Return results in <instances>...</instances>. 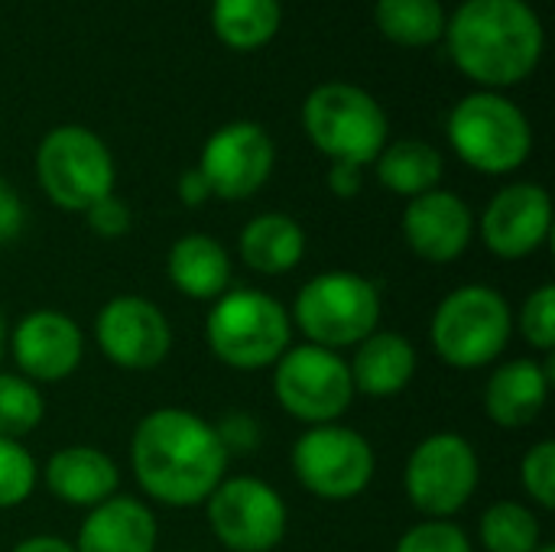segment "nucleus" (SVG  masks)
Returning <instances> with one entry per match:
<instances>
[{"label": "nucleus", "mask_w": 555, "mask_h": 552, "mask_svg": "<svg viewBox=\"0 0 555 552\" xmlns=\"http://www.w3.org/2000/svg\"><path fill=\"white\" fill-rule=\"evenodd\" d=\"M231 455L215 423L182 407L146 413L130 436V472L140 491L163 508H198L224 482Z\"/></svg>", "instance_id": "nucleus-1"}, {"label": "nucleus", "mask_w": 555, "mask_h": 552, "mask_svg": "<svg viewBox=\"0 0 555 552\" xmlns=\"http://www.w3.org/2000/svg\"><path fill=\"white\" fill-rule=\"evenodd\" d=\"M380 290L351 270H325L302 283L293 303V325L309 345L341 351L361 345L380 325Z\"/></svg>", "instance_id": "nucleus-6"}, {"label": "nucleus", "mask_w": 555, "mask_h": 552, "mask_svg": "<svg viewBox=\"0 0 555 552\" xmlns=\"http://www.w3.org/2000/svg\"><path fill=\"white\" fill-rule=\"evenodd\" d=\"M39 482V465L20 439L0 436V511H13L29 501Z\"/></svg>", "instance_id": "nucleus-29"}, {"label": "nucleus", "mask_w": 555, "mask_h": 552, "mask_svg": "<svg viewBox=\"0 0 555 552\" xmlns=\"http://www.w3.org/2000/svg\"><path fill=\"white\" fill-rule=\"evenodd\" d=\"M520 485L530 495L533 504H540L543 511L555 508V442L553 439H540L537 446L527 449L524 462H520Z\"/></svg>", "instance_id": "nucleus-31"}, {"label": "nucleus", "mask_w": 555, "mask_h": 552, "mask_svg": "<svg viewBox=\"0 0 555 552\" xmlns=\"http://www.w3.org/2000/svg\"><path fill=\"white\" fill-rule=\"evenodd\" d=\"M7 319H3V312H0V361H3V355H7Z\"/></svg>", "instance_id": "nucleus-39"}, {"label": "nucleus", "mask_w": 555, "mask_h": 552, "mask_svg": "<svg viewBox=\"0 0 555 552\" xmlns=\"http://www.w3.org/2000/svg\"><path fill=\"white\" fill-rule=\"evenodd\" d=\"M514 335L511 303L488 283L452 290L433 312L429 338L439 361L455 371H478L494 364Z\"/></svg>", "instance_id": "nucleus-5"}, {"label": "nucleus", "mask_w": 555, "mask_h": 552, "mask_svg": "<svg viewBox=\"0 0 555 552\" xmlns=\"http://www.w3.org/2000/svg\"><path fill=\"white\" fill-rule=\"evenodd\" d=\"M377 29L403 49H429L446 36L449 13L439 0H377Z\"/></svg>", "instance_id": "nucleus-26"}, {"label": "nucleus", "mask_w": 555, "mask_h": 552, "mask_svg": "<svg viewBox=\"0 0 555 552\" xmlns=\"http://www.w3.org/2000/svg\"><path fill=\"white\" fill-rule=\"evenodd\" d=\"M208 351L231 371L273 368L293 342L286 306L260 290L237 286L221 293L205 316Z\"/></svg>", "instance_id": "nucleus-3"}, {"label": "nucleus", "mask_w": 555, "mask_h": 552, "mask_svg": "<svg viewBox=\"0 0 555 552\" xmlns=\"http://www.w3.org/2000/svg\"><path fill=\"white\" fill-rule=\"evenodd\" d=\"M553 361L514 358L494 368L485 384V413L501 429H527L550 400Z\"/></svg>", "instance_id": "nucleus-18"}, {"label": "nucleus", "mask_w": 555, "mask_h": 552, "mask_svg": "<svg viewBox=\"0 0 555 552\" xmlns=\"http://www.w3.org/2000/svg\"><path fill=\"white\" fill-rule=\"evenodd\" d=\"M7 348L26 381H33L36 387L59 384L81 368L85 332L68 312L33 309L13 325V332L7 335Z\"/></svg>", "instance_id": "nucleus-15"}, {"label": "nucleus", "mask_w": 555, "mask_h": 552, "mask_svg": "<svg viewBox=\"0 0 555 552\" xmlns=\"http://www.w3.org/2000/svg\"><path fill=\"white\" fill-rule=\"evenodd\" d=\"M446 133L455 156L485 176H507L533 153V127L527 114L501 91L465 94L452 107Z\"/></svg>", "instance_id": "nucleus-7"}, {"label": "nucleus", "mask_w": 555, "mask_h": 552, "mask_svg": "<svg viewBox=\"0 0 555 552\" xmlns=\"http://www.w3.org/2000/svg\"><path fill=\"white\" fill-rule=\"evenodd\" d=\"M169 283L195 303H215L231 290V254L211 234H182L166 257Z\"/></svg>", "instance_id": "nucleus-22"}, {"label": "nucleus", "mask_w": 555, "mask_h": 552, "mask_svg": "<svg viewBox=\"0 0 555 552\" xmlns=\"http://www.w3.org/2000/svg\"><path fill=\"white\" fill-rule=\"evenodd\" d=\"M46 416V400L33 381L23 374L0 371V436L23 439L29 436Z\"/></svg>", "instance_id": "nucleus-28"}, {"label": "nucleus", "mask_w": 555, "mask_h": 552, "mask_svg": "<svg viewBox=\"0 0 555 552\" xmlns=\"http://www.w3.org/2000/svg\"><path fill=\"white\" fill-rule=\"evenodd\" d=\"M280 23V0H211V29L234 52H257L270 46Z\"/></svg>", "instance_id": "nucleus-25"}, {"label": "nucleus", "mask_w": 555, "mask_h": 552, "mask_svg": "<svg viewBox=\"0 0 555 552\" xmlns=\"http://www.w3.org/2000/svg\"><path fill=\"white\" fill-rule=\"evenodd\" d=\"M39 478L46 482L55 501L81 511L104 504L107 498L117 495L120 485L117 462L98 446H65L52 452Z\"/></svg>", "instance_id": "nucleus-19"}, {"label": "nucleus", "mask_w": 555, "mask_h": 552, "mask_svg": "<svg viewBox=\"0 0 555 552\" xmlns=\"http://www.w3.org/2000/svg\"><path fill=\"white\" fill-rule=\"evenodd\" d=\"M36 179L46 198L62 211H88L98 198L114 192L117 166L107 143L81 127H52L36 146Z\"/></svg>", "instance_id": "nucleus-8"}, {"label": "nucleus", "mask_w": 555, "mask_h": 552, "mask_svg": "<svg viewBox=\"0 0 555 552\" xmlns=\"http://www.w3.org/2000/svg\"><path fill=\"white\" fill-rule=\"evenodd\" d=\"M416 348L400 332H374L361 345H354V358L348 364L354 394L371 400H390L403 394L416 374Z\"/></svg>", "instance_id": "nucleus-21"}, {"label": "nucleus", "mask_w": 555, "mask_h": 552, "mask_svg": "<svg viewBox=\"0 0 555 552\" xmlns=\"http://www.w3.org/2000/svg\"><path fill=\"white\" fill-rule=\"evenodd\" d=\"M553 231V198L537 182L504 185L481 215V241L501 260L537 254Z\"/></svg>", "instance_id": "nucleus-16"}, {"label": "nucleus", "mask_w": 555, "mask_h": 552, "mask_svg": "<svg viewBox=\"0 0 555 552\" xmlns=\"http://www.w3.org/2000/svg\"><path fill=\"white\" fill-rule=\"evenodd\" d=\"M537 552H555V547H553V543H543V547H540Z\"/></svg>", "instance_id": "nucleus-40"}, {"label": "nucleus", "mask_w": 555, "mask_h": 552, "mask_svg": "<svg viewBox=\"0 0 555 552\" xmlns=\"http://www.w3.org/2000/svg\"><path fill=\"white\" fill-rule=\"evenodd\" d=\"M23 221H26V208H23L16 189H10V185L0 179V244L16 241L20 231H23Z\"/></svg>", "instance_id": "nucleus-35"}, {"label": "nucleus", "mask_w": 555, "mask_h": 552, "mask_svg": "<svg viewBox=\"0 0 555 552\" xmlns=\"http://www.w3.org/2000/svg\"><path fill=\"white\" fill-rule=\"evenodd\" d=\"M302 127L322 156L361 169L380 156L390 137V120L380 101L351 81L315 85L302 104Z\"/></svg>", "instance_id": "nucleus-4"}, {"label": "nucleus", "mask_w": 555, "mask_h": 552, "mask_svg": "<svg viewBox=\"0 0 555 552\" xmlns=\"http://www.w3.org/2000/svg\"><path fill=\"white\" fill-rule=\"evenodd\" d=\"M393 552H475V547L459 524L423 521L397 540Z\"/></svg>", "instance_id": "nucleus-32"}, {"label": "nucleus", "mask_w": 555, "mask_h": 552, "mask_svg": "<svg viewBox=\"0 0 555 552\" xmlns=\"http://www.w3.org/2000/svg\"><path fill=\"white\" fill-rule=\"evenodd\" d=\"M364 185V169L351 163H332L328 166V189L338 198H354Z\"/></svg>", "instance_id": "nucleus-36"}, {"label": "nucleus", "mask_w": 555, "mask_h": 552, "mask_svg": "<svg viewBox=\"0 0 555 552\" xmlns=\"http://www.w3.org/2000/svg\"><path fill=\"white\" fill-rule=\"evenodd\" d=\"M85 221H88V228L98 234V238H104V241H117V238H124L130 228H133V211H130V205L120 198V195H104V198H98L88 211H85Z\"/></svg>", "instance_id": "nucleus-33"}, {"label": "nucleus", "mask_w": 555, "mask_h": 552, "mask_svg": "<svg viewBox=\"0 0 555 552\" xmlns=\"http://www.w3.org/2000/svg\"><path fill=\"white\" fill-rule=\"evenodd\" d=\"M400 228L420 260L452 264L468 251L475 238V211L462 195L449 189H433L410 198Z\"/></svg>", "instance_id": "nucleus-17"}, {"label": "nucleus", "mask_w": 555, "mask_h": 552, "mask_svg": "<svg viewBox=\"0 0 555 552\" xmlns=\"http://www.w3.org/2000/svg\"><path fill=\"white\" fill-rule=\"evenodd\" d=\"M179 198H182V205H189V208H198V205H205V202L211 198V189H208L205 176L198 172V166H195V169H185V172L179 176Z\"/></svg>", "instance_id": "nucleus-37"}, {"label": "nucleus", "mask_w": 555, "mask_h": 552, "mask_svg": "<svg viewBox=\"0 0 555 552\" xmlns=\"http://www.w3.org/2000/svg\"><path fill=\"white\" fill-rule=\"evenodd\" d=\"M478 537L485 552H537L543 530L537 514L520 501H498L481 514Z\"/></svg>", "instance_id": "nucleus-27"}, {"label": "nucleus", "mask_w": 555, "mask_h": 552, "mask_svg": "<svg viewBox=\"0 0 555 552\" xmlns=\"http://www.w3.org/2000/svg\"><path fill=\"white\" fill-rule=\"evenodd\" d=\"M374 166H377L380 185L393 195H403V198H416V195L439 189L442 172H446L442 153L426 140L387 143L380 150V156L374 159Z\"/></svg>", "instance_id": "nucleus-24"}, {"label": "nucleus", "mask_w": 555, "mask_h": 552, "mask_svg": "<svg viewBox=\"0 0 555 552\" xmlns=\"http://www.w3.org/2000/svg\"><path fill=\"white\" fill-rule=\"evenodd\" d=\"M211 537L231 552H273L286 540L289 511L280 491L260 478H224L205 501Z\"/></svg>", "instance_id": "nucleus-12"}, {"label": "nucleus", "mask_w": 555, "mask_h": 552, "mask_svg": "<svg viewBox=\"0 0 555 552\" xmlns=\"http://www.w3.org/2000/svg\"><path fill=\"white\" fill-rule=\"evenodd\" d=\"M517 319V329L520 335L530 342V348L543 351V355H553L555 348V286L553 283H543L540 290H533L527 299H524V309Z\"/></svg>", "instance_id": "nucleus-30"}, {"label": "nucleus", "mask_w": 555, "mask_h": 552, "mask_svg": "<svg viewBox=\"0 0 555 552\" xmlns=\"http://www.w3.org/2000/svg\"><path fill=\"white\" fill-rule=\"evenodd\" d=\"M156 540L153 511L137 498L114 495L88 511L72 547L75 552H156Z\"/></svg>", "instance_id": "nucleus-20"}, {"label": "nucleus", "mask_w": 555, "mask_h": 552, "mask_svg": "<svg viewBox=\"0 0 555 552\" xmlns=\"http://www.w3.org/2000/svg\"><path fill=\"white\" fill-rule=\"evenodd\" d=\"M221 446L228 455H237V452H254L260 446V426L250 413H228L218 426H215Z\"/></svg>", "instance_id": "nucleus-34"}, {"label": "nucleus", "mask_w": 555, "mask_h": 552, "mask_svg": "<svg viewBox=\"0 0 555 552\" xmlns=\"http://www.w3.org/2000/svg\"><path fill=\"white\" fill-rule=\"evenodd\" d=\"M10 552H75V547L62 537H49V534H39V537H26L23 543H16Z\"/></svg>", "instance_id": "nucleus-38"}, {"label": "nucleus", "mask_w": 555, "mask_h": 552, "mask_svg": "<svg viewBox=\"0 0 555 552\" xmlns=\"http://www.w3.org/2000/svg\"><path fill=\"white\" fill-rule=\"evenodd\" d=\"M94 342L120 371H156L172 351V325L156 303L114 296L94 319Z\"/></svg>", "instance_id": "nucleus-14"}, {"label": "nucleus", "mask_w": 555, "mask_h": 552, "mask_svg": "<svg viewBox=\"0 0 555 552\" xmlns=\"http://www.w3.org/2000/svg\"><path fill=\"white\" fill-rule=\"evenodd\" d=\"M276 403L306 426L338 423L354 403L348 361L319 345H289L273 364Z\"/></svg>", "instance_id": "nucleus-10"}, {"label": "nucleus", "mask_w": 555, "mask_h": 552, "mask_svg": "<svg viewBox=\"0 0 555 552\" xmlns=\"http://www.w3.org/2000/svg\"><path fill=\"white\" fill-rule=\"evenodd\" d=\"M241 260L263 277H283L306 257V231L286 211H263L250 218L237 234Z\"/></svg>", "instance_id": "nucleus-23"}, {"label": "nucleus", "mask_w": 555, "mask_h": 552, "mask_svg": "<svg viewBox=\"0 0 555 552\" xmlns=\"http://www.w3.org/2000/svg\"><path fill=\"white\" fill-rule=\"evenodd\" d=\"M442 39L455 68L481 91L530 78L546 46L540 13L527 0H465L449 16Z\"/></svg>", "instance_id": "nucleus-2"}, {"label": "nucleus", "mask_w": 555, "mask_h": 552, "mask_svg": "<svg viewBox=\"0 0 555 552\" xmlns=\"http://www.w3.org/2000/svg\"><path fill=\"white\" fill-rule=\"evenodd\" d=\"M273 166H276L273 137L254 120H231L218 127L205 140L198 159V172L205 176L211 198L218 195L224 202H244L257 195L273 176Z\"/></svg>", "instance_id": "nucleus-13"}, {"label": "nucleus", "mask_w": 555, "mask_h": 552, "mask_svg": "<svg viewBox=\"0 0 555 552\" xmlns=\"http://www.w3.org/2000/svg\"><path fill=\"white\" fill-rule=\"evenodd\" d=\"M296 482L319 501L341 504L361 498L377 472L374 446L351 426H309L289 452Z\"/></svg>", "instance_id": "nucleus-9"}, {"label": "nucleus", "mask_w": 555, "mask_h": 552, "mask_svg": "<svg viewBox=\"0 0 555 552\" xmlns=\"http://www.w3.org/2000/svg\"><path fill=\"white\" fill-rule=\"evenodd\" d=\"M481 462L475 446L459 433L426 436L406 459L403 488L426 521H452L475 498Z\"/></svg>", "instance_id": "nucleus-11"}]
</instances>
